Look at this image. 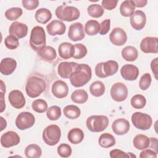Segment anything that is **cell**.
<instances>
[{
	"instance_id": "1",
	"label": "cell",
	"mask_w": 158,
	"mask_h": 158,
	"mask_svg": "<svg viewBox=\"0 0 158 158\" xmlns=\"http://www.w3.org/2000/svg\"><path fill=\"white\" fill-rule=\"evenodd\" d=\"M91 76L92 72L90 66L86 64H80L77 65L69 79L72 86L78 88L89 82Z\"/></svg>"
},
{
	"instance_id": "2",
	"label": "cell",
	"mask_w": 158,
	"mask_h": 158,
	"mask_svg": "<svg viewBox=\"0 0 158 158\" xmlns=\"http://www.w3.org/2000/svg\"><path fill=\"white\" fill-rule=\"evenodd\" d=\"M46 89V82L41 77L31 76L28 80L25 91L28 96L35 98L39 96Z\"/></svg>"
},
{
	"instance_id": "3",
	"label": "cell",
	"mask_w": 158,
	"mask_h": 158,
	"mask_svg": "<svg viewBox=\"0 0 158 158\" xmlns=\"http://www.w3.org/2000/svg\"><path fill=\"white\" fill-rule=\"evenodd\" d=\"M55 14L57 19L66 22L75 20L80 15V12L77 7L66 5L58 6L55 10Z\"/></svg>"
},
{
	"instance_id": "4",
	"label": "cell",
	"mask_w": 158,
	"mask_h": 158,
	"mask_svg": "<svg viewBox=\"0 0 158 158\" xmlns=\"http://www.w3.org/2000/svg\"><path fill=\"white\" fill-rule=\"evenodd\" d=\"M46 34L43 27L36 26L31 30L30 37V44L31 48L36 51H38L46 46Z\"/></svg>"
},
{
	"instance_id": "5",
	"label": "cell",
	"mask_w": 158,
	"mask_h": 158,
	"mask_svg": "<svg viewBox=\"0 0 158 158\" xmlns=\"http://www.w3.org/2000/svg\"><path fill=\"white\" fill-rule=\"evenodd\" d=\"M109 118L103 115H95L89 117L86 121L88 129L91 132H101L104 131L109 125Z\"/></svg>"
},
{
	"instance_id": "6",
	"label": "cell",
	"mask_w": 158,
	"mask_h": 158,
	"mask_svg": "<svg viewBox=\"0 0 158 158\" xmlns=\"http://www.w3.org/2000/svg\"><path fill=\"white\" fill-rule=\"evenodd\" d=\"M118 69V63L115 60H110L98 63L95 67V74L99 78H104L115 74Z\"/></svg>"
},
{
	"instance_id": "7",
	"label": "cell",
	"mask_w": 158,
	"mask_h": 158,
	"mask_svg": "<svg viewBox=\"0 0 158 158\" xmlns=\"http://www.w3.org/2000/svg\"><path fill=\"white\" fill-rule=\"evenodd\" d=\"M43 139L49 146H54L60 141L61 130L59 126L52 124L46 127L43 131Z\"/></svg>"
},
{
	"instance_id": "8",
	"label": "cell",
	"mask_w": 158,
	"mask_h": 158,
	"mask_svg": "<svg viewBox=\"0 0 158 158\" xmlns=\"http://www.w3.org/2000/svg\"><path fill=\"white\" fill-rule=\"evenodd\" d=\"M131 122L135 128L141 130L149 129L152 123V118L149 115L140 112H136L133 114Z\"/></svg>"
},
{
	"instance_id": "9",
	"label": "cell",
	"mask_w": 158,
	"mask_h": 158,
	"mask_svg": "<svg viewBox=\"0 0 158 158\" xmlns=\"http://www.w3.org/2000/svg\"><path fill=\"white\" fill-rule=\"evenodd\" d=\"M35 122L34 115L29 112H20L15 119L16 127L21 130L31 128Z\"/></svg>"
},
{
	"instance_id": "10",
	"label": "cell",
	"mask_w": 158,
	"mask_h": 158,
	"mask_svg": "<svg viewBox=\"0 0 158 158\" xmlns=\"http://www.w3.org/2000/svg\"><path fill=\"white\" fill-rule=\"evenodd\" d=\"M112 98L117 102L125 101L128 96V88L127 86L121 82L114 83L110 91Z\"/></svg>"
},
{
	"instance_id": "11",
	"label": "cell",
	"mask_w": 158,
	"mask_h": 158,
	"mask_svg": "<svg viewBox=\"0 0 158 158\" xmlns=\"http://www.w3.org/2000/svg\"><path fill=\"white\" fill-rule=\"evenodd\" d=\"M140 49L144 53L157 54L158 52V38L151 36L144 38L140 43Z\"/></svg>"
},
{
	"instance_id": "12",
	"label": "cell",
	"mask_w": 158,
	"mask_h": 158,
	"mask_svg": "<svg viewBox=\"0 0 158 158\" xmlns=\"http://www.w3.org/2000/svg\"><path fill=\"white\" fill-rule=\"evenodd\" d=\"M131 27L136 30H142L146 22V16L144 12L140 10L135 11L130 18Z\"/></svg>"
},
{
	"instance_id": "13",
	"label": "cell",
	"mask_w": 158,
	"mask_h": 158,
	"mask_svg": "<svg viewBox=\"0 0 158 158\" xmlns=\"http://www.w3.org/2000/svg\"><path fill=\"white\" fill-rule=\"evenodd\" d=\"M68 36L73 41L83 40L85 36L83 25L81 23L75 22L70 25L68 31Z\"/></svg>"
},
{
	"instance_id": "14",
	"label": "cell",
	"mask_w": 158,
	"mask_h": 158,
	"mask_svg": "<svg viewBox=\"0 0 158 158\" xmlns=\"http://www.w3.org/2000/svg\"><path fill=\"white\" fill-rule=\"evenodd\" d=\"M20 141L19 135L14 131H8L3 133L1 137V144L2 146L6 148L19 144Z\"/></svg>"
},
{
	"instance_id": "15",
	"label": "cell",
	"mask_w": 158,
	"mask_h": 158,
	"mask_svg": "<svg viewBox=\"0 0 158 158\" xmlns=\"http://www.w3.org/2000/svg\"><path fill=\"white\" fill-rule=\"evenodd\" d=\"M8 99L12 107L19 109L25 105V99L23 93L18 89L11 91L8 95Z\"/></svg>"
},
{
	"instance_id": "16",
	"label": "cell",
	"mask_w": 158,
	"mask_h": 158,
	"mask_svg": "<svg viewBox=\"0 0 158 158\" xmlns=\"http://www.w3.org/2000/svg\"><path fill=\"white\" fill-rule=\"evenodd\" d=\"M109 40L115 46H122L127 42V35L124 30L119 27H115L111 31Z\"/></svg>"
},
{
	"instance_id": "17",
	"label": "cell",
	"mask_w": 158,
	"mask_h": 158,
	"mask_svg": "<svg viewBox=\"0 0 158 158\" xmlns=\"http://www.w3.org/2000/svg\"><path fill=\"white\" fill-rule=\"evenodd\" d=\"M78 64L73 62H62L57 68L59 75L62 78H70Z\"/></svg>"
},
{
	"instance_id": "18",
	"label": "cell",
	"mask_w": 158,
	"mask_h": 158,
	"mask_svg": "<svg viewBox=\"0 0 158 158\" xmlns=\"http://www.w3.org/2000/svg\"><path fill=\"white\" fill-rule=\"evenodd\" d=\"M120 74L123 79L128 81L136 80L139 75L138 68L133 64H125L120 69Z\"/></svg>"
},
{
	"instance_id": "19",
	"label": "cell",
	"mask_w": 158,
	"mask_h": 158,
	"mask_svg": "<svg viewBox=\"0 0 158 158\" xmlns=\"http://www.w3.org/2000/svg\"><path fill=\"white\" fill-rule=\"evenodd\" d=\"M53 95L59 99L65 98L69 93V87L65 82L62 80L55 81L51 87Z\"/></svg>"
},
{
	"instance_id": "20",
	"label": "cell",
	"mask_w": 158,
	"mask_h": 158,
	"mask_svg": "<svg viewBox=\"0 0 158 158\" xmlns=\"http://www.w3.org/2000/svg\"><path fill=\"white\" fill-rule=\"evenodd\" d=\"M9 34L17 38L18 39L25 37L28 33V27L26 24L19 22H14L9 27Z\"/></svg>"
},
{
	"instance_id": "21",
	"label": "cell",
	"mask_w": 158,
	"mask_h": 158,
	"mask_svg": "<svg viewBox=\"0 0 158 158\" xmlns=\"http://www.w3.org/2000/svg\"><path fill=\"white\" fill-rule=\"evenodd\" d=\"M130 125L129 122L123 118L115 120L112 124L113 132L117 135H123L128 133Z\"/></svg>"
},
{
	"instance_id": "22",
	"label": "cell",
	"mask_w": 158,
	"mask_h": 158,
	"mask_svg": "<svg viewBox=\"0 0 158 158\" xmlns=\"http://www.w3.org/2000/svg\"><path fill=\"white\" fill-rule=\"evenodd\" d=\"M46 30L48 34L51 36H55L57 35H62L65 31L66 26L62 22L58 20H54L47 25Z\"/></svg>"
},
{
	"instance_id": "23",
	"label": "cell",
	"mask_w": 158,
	"mask_h": 158,
	"mask_svg": "<svg viewBox=\"0 0 158 158\" xmlns=\"http://www.w3.org/2000/svg\"><path fill=\"white\" fill-rule=\"evenodd\" d=\"M17 67V62L10 57L4 58L0 64V72L2 75H9L12 74Z\"/></svg>"
},
{
	"instance_id": "24",
	"label": "cell",
	"mask_w": 158,
	"mask_h": 158,
	"mask_svg": "<svg viewBox=\"0 0 158 158\" xmlns=\"http://www.w3.org/2000/svg\"><path fill=\"white\" fill-rule=\"evenodd\" d=\"M38 55L46 61H52L57 56L56 51L54 48L50 46H45L37 51Z\"/></svg>"
},
{
	"instance_id": "25",
	"label": "cell",
	"mask_w": 158,
	"mask_h": 158,
	"mask_svg": "<svg viewBox=\"0 0 158 158\" xmlns=\"http://www.w3.org/2000/svg\"><path fill=\"white\" fill-rule=\"evenodd\" d=\"M67 138L72 144H78L83 140L84 133L80 128H74L69 131Z\"/></svg>"
},
{
	"instance_id": "26",
	"label": "cell",
	"mask_w": 158,
	"mask_h": 158,
	"mask_svg": "<svg viewBox=\"0 0 158 158\" xmlns=\"http://www.w3.org/2000/svg\"><path fill=\"white\" fill-rule=\"evenodd\" d=\"M73 45L68 42L62 43L58 47L59 56L64 59H69L73 57Z\"/></svg>"
},
{
	"instance_id": "27",
	"label": "cell",
	"mask_w": 158,
	"mask_h": 158,
	"mask_svg": "<svg viewBox=\"0 0 158 158\" xmlns=\"http://www.w3.org/2000/svg\"><path fill=\"white\" fill-rule=\"evenodd\" d=\"M133 143L134 147L137 149L143 150L149 146L150 139L144 135L138 134L134 137Z\"/></svg>"
},
{
	"instance_id": "28",
	"label": "cell",
	"mask_w": 158,
	"mask_h": 158,
	"mask_svg": "<svg viewBox=\"0 0 158 158\" xmlns=\"http://www.w3.org/2000/svg\"><path fill=\"white\" fill-rule=\"evenodd\" d=\"M121 54L123 59L129 62L136 60L138 57V52L136 48L132 46L125 47L122 50Z\"/></svg>"
},
{
	"instance_id": "29",
	"label": "cell",
	"mask_w": 158,
	"mask_h": 158,
	"mask_svg": "<svg viewBox=\"0 0 158 158\" xmlns=\"http://www.w3.org/2000/svg\"><path fill=\"white\" fill-rule=\"evenodd\" d=\"M135 6L132 0H126L122 2L120 6V12L123 17H130L135 12Z\"/></svg>"
},
{
	"instance_id": "30",
	"label": "cell",
	"mask_w": 158,
	"mask_h": 158,
	"mask_svg": "<svg viewBox=\"0 0 158 158\" xmlns=\"http://www.w3.org/2000/svg\"><path fill=\"white\" fill-rule=\"evenodd\" d=\"M52 18L51 11L46 8H41L36 10L35 13V19L40 23L45 24Z\"/></svg>"
},
{
	"instance_id": "31",
	"label": "cell",
	"mask_w": 158,
	"mask_h": 158,
	"mask_svg": "<svg viewBox=\"0 0 158 158\" xmlns=\"http://www.w3.org/2000/svg\"><path fill=\"white\" fill-rule=\"evenodd\" d=\"M115 139L113 135L108 133H104L101 135L99 138V144L104 148H109L115 144Z\"/></svg>"
},
{
	"instance_id": "32",
	"label": "cell",
	"mask_w": 158,
	"mask_h": 158,
	"mask_svg": "<svg viewBox=\"0 0 158 158\" xmlns=\"http://www.w3.org/2000/svg\"><path fill=\"white\" fill-rule=\"evenodd\" d=\"M105 85L101 81L93 82L89 86L90 93L94 97H100L105 93Z\"/></svg>"
},
{
	"instance_id": "33",
	"label": "cell",
	"mask_w": 158,
	"mask_h": 158,
	"mask_svg": "<svg viewBox=\"0 0 158 158\" xmlns=\"http://www.w3.org/2000/svg\"><path fill=\"white\" fill-rule=\"evenodd\" d=\"M88 99V93L83 89H76L71 94V99L75 103L83 104L87 101Z\"/></svg>"
},
{
	"instance_id": "34",
	"label": "cell",
	"mask_w": 158,
	"mask_h": 158,
	"mask_svg": "<svg viewBox=\"0 0 158 158\" xmlns=\"http://www.w3.org/2000/svg\"><path fill=\"white\" fill-rule=\"evenodd\" d=\"M63 112L67 118L72 120L77 118L81 114L80 109L75 105L66 106L63 109Z\"/></svg>"
},
{
	"instance_id": "35",
	"label": "cell",
	"mask_w": 158,
	"mask_h": 158,
	"mask_svg": "<svg viewBox=\"0 0 158 158\" xmlns=\"http://www.w3.org/2000/svg\"><path fill=\"white\" fill-rule=\"evenodd\" d=\"M25 154L28 158H38L41 156L42 151L38 145L31 144L26 147Z\"/></svg>"
},
{
	"instance_id": "36",
	"label": "cell",
	"mask_w": 158,
	"mask_h": 158,
	"mask_svg": "<svg viewBox=\"0 0 158 158\" xmlns=\"http://www.w3.org/2000/svg\"><path fill=\"white\" fill-rule=\"evenodd\" d=\"M85 31L89 36H94L99 32V23L95 20H89L85 23Z\"/></svg>"
},
{
	"instance_id": "37",
	"label": "cell",
	"mask_w": 158,
	"mask_h": 158,
	"mask_svg": "<svg viewBox=\"0 0 158 158\" xmlns=\"http://www.w3.org/2000/svg\"><path fill=\"white\" fill-rule=\"evenodd\" d=\"M86 47L81 43L76 44L73 47V58L75 59H81L87 54Z\"/></svg>"
},
{
	"instance_id": "38",
	"label": "cell",
	"mask_w": 158,
	"mask_h": 158,
	"mask_svg": "<svg viewBox=\"0 0 158 158\" xmlns=\"http://www.w3.org/2000/svg\"><path fill=\"white\" fill-rule=\"evenodd\" d=\"M87 12L92 17L99 18L104 14V10L101 5L98 4H93L88 7Z\"/></svg>"
},
{
	"instance_id": "39",
	"label": "cell",
	"mask_w": 158,
	"mask_h": 158,
	"mask_svg": "<svg viewBox=\"0 0 158 158\" xmlns=\"http://www.w3.org/2000/svg\"><path fill=\"white\" fill-rule=\"evenodd\" d=\"M23 14L22 9L20 7H11L5 12V17L10 21L18 19Z\"/></svg>"
},
{
	"instance_id": "40",
	"label": "cell",
	"mask_w": 158,
	"mask_h": 158,
	"mask_svg": "<svg viewBox=\"0 0 158 158\" xmlns=\"http://www.w3.org/2000/svg\"><path fill=\"white\" fill-rule=\"evenodd\" d=\"M146 99L143 95L136 94L131 99V105L134 109H143L146 106Z\"/></svg>"
},
{
	"instance_id": "41",
	"label": "cell",
	"mask_w": 158,
	"mask_h": 158,
	"mask_svg": "<svg viewBox=\"0 0 158 158\" xmlns=\"http://www.w3.org/2000/svg\"><path fill=\"white\" fill-rule=\"evenodd\" d=\"M33 110L38 113H43L48 110V104L46 101L42 99L35 100L31 104Z\"/></svg>"
},
{
	"instance_id": "42",
	"label": "cell",
	"mask_w": 158,
	"mask_h": 158,
	"mask_svg": "<svg viewBox=\"0 0 158 158\" xmlns=\"http://www.w3.org/2000/svg\"><path fill=\"white\" fill-rule=\"evenodd\" d=\"M46 115L51 120H57L61 116V109L57 106H51L47 110Z\"/></svg>"
},
{
	"instance_id": "43",
	"label": "cell",
	"mask_w": 158,
	"mask_h": 158,
	"mask_svg": "<svg viewBox=\"0 0 158 158\" xmlns=\"http://www.w3.org/2000/svg\"><path fill=\"white\" fill-rule=\"evenodd\" d=\"M6 46L9 49H15L19 46V41L17 38L13 35H9L4 40Z\"/></svg>"
},
{
	"instance_id": "44",
	"label": "cell",
	"mask_w": 158,
	"mask_h": 158,
	"mask_svg": "<svg viewBox=\"0 0 158 158\" xmlns=\"http://www.w3.org/2000/svg\"><path fill=\"white\" fill-rule=\"evenodd\" d=\"M151 76L149 73H146L143 74L139 81V87L142 90H146L150 86L151 83Z\"/></svg>"
},
{
	"instance_id": "45",
	"label": "cell",
	"mask_w": 158,
	"mask_h": 158,
	"mask_svg": "<svg viewBox=\"0 0 158 158\" xmlns=\"http://www.w3.org/2000/svg\"><path fill=\"white\" fill-rule=\"evenodd\" d=\"M72 148L71 147L65 143H62L60 144L57 148V153L62 157H69L72 154Z\"/></svg>"
},
{
	"instance_id": "46",
	"label": "cell",
	"mask_w": 158,
	"mask_h": 158,
	"mask_svg": "<svg viewBox=\"0 0 158 158\" xmlns=\"http://www.w3.org/2000/svg\"><path fill=\"white\" fill-rule=\"evenodd\" d=\"M110 28V20L105 19L99 24V33L101 35H106Z\"/></svg>"
},
{
	"instance_id": "47",
	"label": "cell",
	"mask_w": 158,
	"mask_h": 158,
	"mask_svg": "<svg viewBox=\"0 0 158 158\" xmlns=\"http://www.w3.org/2000/svg\"><path fill=\"white\" fill-rule=\"evenodd\" d=\"M23 7L27 10H31L36 9L39 5L38 0H23L22 1Z\"/></svg>"
},
{
	"instance_id": "48",
	"label": "cell",
	"mask_w": 158,
	"mask_h": 158,
	"mask_svg": "<svg viewBox=\"0 0 158 158\" xmlns=\"http://www.w3.org/2000/svg\"><path fill=\"white\" fill-rule=\"evenodd\" d=\"M110 157L111 158H118V157H125V158H128L130 157L128 154L122 151L120 149H112L110 151Z\"/></svg>"
},
{
	"instance_id": "49",
	"label": "cell",
	"mask_w": 158,
	"mask_h": 158,
	"mask_svg": "<svg viewBox=\"0 0 158 158\" xmlns=\"http://www.w3.org/2000/svg\"><path fill=\"white\" fill-rule=\"evenodd\" d=\"M118 1L115 0H103L101 2L102 7H104V9L111 10L114 9H115L117 6Z\"/></svg>"
},
{
	"instance_id": "50",
	"label": "cell",
	"mask_w": 158,
	"mask_h": 158,
	"mask_svg": "<svg viewBox=\"0 0 158 158\" xmlns=\"http://www.w3.org/2000/svg\"><path fill=\"white\" fill-rule=\"evenodd\" d=\"M157 152L154 150L151 149H143V151L141 152L139 154L140 158H147V157H152L156 158Z\"/></svg>"
},
{
	"instance_id": "51",
	"label": "cell",
	"mask_w": 158,
	"mask_h": 158,
	"mask_svg": "<svg viewBox=\"0 0 158 158\" xmlns=\"http://www.w3.org/2000/svg\"><path fill=\"white\" fill-rule=\"evenodd\" d=\"M157 63H158V58L157 57L153 59L151 63V68L152 72H153L156 80H157Z\"/></svg>"
},
{
	"instance_id": "52",
	"label": "cell",
	"mask_w": 158,
	"mask_h": 158,
	"mask_svg": "<svg viewBox=\"0 0 158 158\" xmlns=\"http://www.w3.org/2000/svg\"><path fill=\"white\" fill-rule=\"evenodd\" d=\"M1 112H2L3 110H4V109L6 108V105L4 104L5 103L4 102L3 100H4V93L6 92V86L4 85V83L2 80H1Z\"/></svg>"
},
{
	"instance_id": "53",
	"label": "cell",
	"mask_w": 158,
	"mask_h": 158,
	"mask_svg": "<svg viewBox=\"0 0 158 158\" xmlns=\"http://www.w3.org/2000/svg\"><path fill=\"white\" fill-rule=\"evenodd\" d=\"M133 1L135 4V7H143L147 4L148 2L146 0H136Z\"/></svg>"
},
{
	"instance_id": "54",
	"label": "cell",
	"mask_w": 158,
	"mask_h": 158,
	"mask_svg": "<svg viewBox=\"0 0 158 158\" xmlns=\"http://www.w3.org/2000/svg\"><path fill=\"white\" fill-rule=\"evenodd\" d=\"M151 142V148H154L156 150V152H157V139L156 138H150Z\"/></svg>"
},
{
	"instance_id": "55",
	"label": "cell",
	"mask_w": 158,
	"mask_h": 158,
	"mask_svg": "<svg viewBox=\"0 0 158 158\" xmlns=\"http://www.w3.org/2000/svg\"><path fill=\"white\" fill-rule=\"evenodd\" d=\"M1 118V131H2L4 128H6V126H7V122L6 120L5 119H4V118L2 117H0Z\"/></svg>"
}]
</instances>
